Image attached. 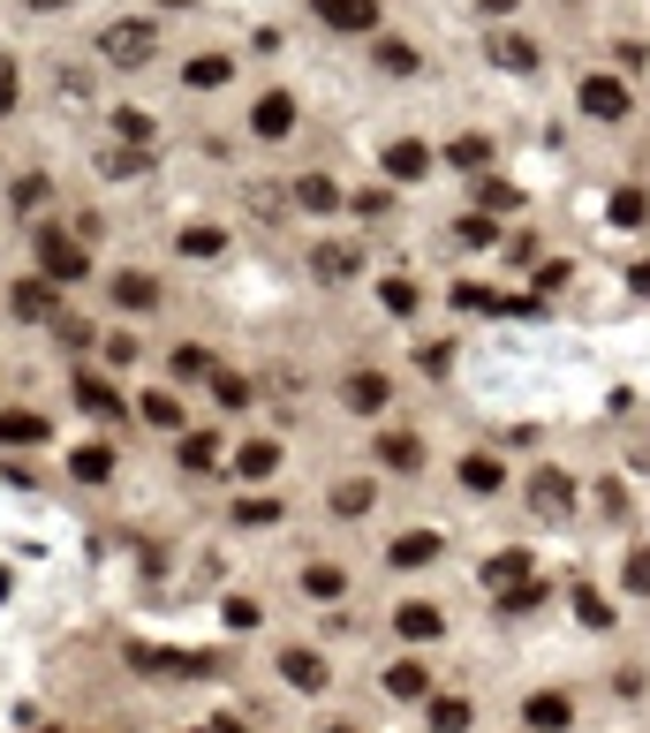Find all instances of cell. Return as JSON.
Here are the masks:
<instances>
[{
    "instance_id": "obj_1",
    "label": "cell",
    "mask_w": 650,
    "mask_h": 733,
    "mask_svg": "<svg viewBox=\"0 0 650 733\" xmlns=\"http://www.w3.org/2000/svg\"><path fill=\"white\" fill-rule=\"evenodd\" d=\"M152 53H160V30H152L145 15H122V23L99 30V61H107V69H145Z\"/></svg>"
},
{
    "instance_id": "obj_2",
    "label": "cell",
    "mask_w": 650,
    "mask_h": 733,
    "mask_svg": "<svg viewBox=\"0 0 650 733\" xmlns=\"http://www.w3.org/2000/svg\"><path fill=\"white\" fill-rule=\"evenodd\" d=\"M575 107H583L590 122H628V107H636V99H628V84H621V76H605V69H598V76H583Z\"/></svg>"
},
{
    "instance_id": "obj_3",
    "label": "cell",
    "mask_w": 650,
    "mask_h": 733,
    "mask_svg": "<svg viewBox=\"0 0 650 733\" xmlns=\"http://www.w3.org/2000/svg\"><path fill=\"white\" fill-rule=\"evenodd\" d=\"M38 273H46L53 288H76V281L91 273V250H76L68 235H46V243H38Z\"/></svg>"
},
{
    "instance_id": "obj_4",
    "label": "cell",
    "mask_w": 650,
    "mask_h": 733,
    "mask_svg": "<svg viewBox=\"0 0 650 733\" xmlns=\"http://www.w3.org/2000/svg\"><path fill=\"white\" fill-rule=\"evenodd\" d=\"M340 401H348L355 417H386V401H393V378H386V371H371V363H355V371L340 378Z\"/></svg>"
},
{
    "instance_id": "obj_5",
    "label": "cell",
    "mask_w": 650,
    "mask_h": 733,
    "mask_svg": "<svg viewBox=\"0 0 650 733\" xmlns=\"http://www.w3.org/2000/svg\"><path fill=\"white\" fill-rule=\"evenodd\" d=\"M522 726L529 733H567L575 726V696H567V688H537V696L522 704Z\"/></svg>"
},
{
    "instance_id": "obj_6",
    "label": "cell",
    "mask_w": 650,
    "mask_h": 733,
    "mask_svg": "<svg viewBox=\"0 0 650 733\" xmlns=\"http://www.w3.org/2000/svg\"><path fill=\"white\" fill-rule=\"evenodd\" d=\"M250 137H258V145H280V137H296V99H288V91H265V99L250 107Z\"/></svg>"
},
{
    "instance_id": "obj_7",
    "label": "cell",
    "mask_w": 650,
    "mask_h": 733,
    "mask_svg": "<svg viewBox=\"0 0 650 733\" xmlns=\"http://www.w3.org/2000/svg\"><path fill=\"white\" fill-rule=\"evenodd\" d=\"M529 507H537L545 522L575 514V476H560V469H537V476H529Z\"/></svg>"
},
{
    "instance_id": "obj_8",
    "label": "cell",
    "mask_w": 650,
    "mask_h": 733,
    "mask_svg": "<svg viewBox=\"0 0 650 733\" xmlns=\"http://www.w3.org/2000/svg\"><path fill=\"white\" fill-rule=\"evenodd\" d=\"M311 15H318L325 30H378V0H311Z\"/></svg>"
},
{
    "instance_id": "obj_9",
    "label": "cell",
    "mask_w": 650,
    "mask_h": 733,
    "mask_svg": "<svg viewBox=\"0 0 650 733\" xmlns=\"http://www.w3.org/2000/svg\"><path fill=\"white\" fill-rule=\"evenodd\" d=\"M114 310L122 318H152L160 310V281L152 273H114Z\"/></svg>"
},
{
    "instance_id": "obj_10",
    "label": "cell",
    "mask_w": 650,
    "mask_h": 733,
    "mask_svg": "<svg viewBox=\"0 0 650 733\" xmlns=\"http://www.w3.org/2000/svg\"><path fill=\"white\" fill-rule=\"evenodd\" d=\"M53 281H46V273H30V281H15V288H8V310H15V318H30V325H46V318H53Z\"/></svg>"
},
{
    "instance_id": "obj_11",
    "label": "cell",
    "mask_w": 650,
    "mask_h": 733,
    "mask_svg": "<svg viewBox=\"0 0 650 733\" xmlns=\"http://www.w3.org/2000/svg\"><path fill=\"white\" fill-rule=\"evenodd\" d=\"M166 371H174V386H212V378H220L212 348H197V340H182V348L166 356Z\"/></svg>"
},
{
    "instance_id": "obj_12",
    "label": "cell",
    "mask_w": 650,
    "mask_h": 733,
    "mask_svg": "<svg viewBox=\"0 0 650 733\" xmlns=\"http://www.w3.org/2000/svg\"><path fill=\"white\" fill-rule=\"evenodd\" d=\"M68 394H76V409H84V417H107V424L122 417V394H114L99 371H76V386H68Z\"/></svg>"
},
{
    "instance_id": "obj_13",
    "label": "cell",
    "mask_w": 650,
    "mask_h": 733,
    "mask_svg": "<svg viewBox=\"0 0 650 733\" xmlns=\"http://www.w3.org/2000/svg\"><path fill=\"white\" fill-rule=\"evenodd\" d=\"M439 552H447V537H439V530H409V537H393V545H386V560H393V568H432Z\"/></svg>"
},
{
    "instance_id": "obj_14",
    "label": "cell",
    "mask_w": 650,
    "mask_h": 733,
    "mask_svg": "<svg viewBox=\"0 0 650 733\" xmlns=\"http://www.w3.org/2000/svg\"><path fill=\"white\" fill-rule=\"evenodd\" d=\"M393 628H401L409 643H432V635H447V612H439L432 597H409V605L393 612Z\"/></svg>"
},
{
    "instance_id": "obj_15",
    "label": "cell",
    "mask_w": 650,
    "mask_h": 733,
    "mask_svg": "<svg viewBox=\"0 0 650 733\" xmlns=\"http://www.w3.org/2000/svg\"><path fill=\"white\" fill-rule=\"evenodd\" d=\"M280 681H288V688H303V696H318L333 673H325L318 650H280Z\"/></svg>"
},
{
    "instance_id": "obj_16",
    "label": "cell",
    "mask_w": 650,
    "mask_h": 733,
    "mask_svg": "<svg viewBox=\"0 0 650 733\" xmlns=\"http://www.w3.org/2000/svg\"><path fill=\"white\" fill-rule=\"evenodd\" d=\"M46 439H53V424L38 409H0V446H46Z\"/></svg>"
},
{
    "instance_id": "obj_17",
    "label": "cell",
    "mask_w": 650,
    "mask_h": 733,
    "mask_svg": "<svg viewBox=\"0 0 650 733\" xmlns=\"http://www.w3.org/2000/svg\"><path fill=\"white\" fill-rule=\"evenodd\" d=\"M371 69H378V76H416L424 53H416L409 38H378V46H371Z\"/></svg>"
},
{
    "instance_id": "obj_18",
    "label": "cell",
    "mask_w": 650,
    "mask_h": 733,
    "mask_svg": "<svg viewBox=\"0 0 650 733\" xmlns=\"http://www.w3.org/2000/svg\"><path fill=\"white\" fill-rule=\"evenodd\" d=\"M378 166H386L393 182H416V174L432 166V151L416 145V137H401V145H386V151H378Z\"/></svg>"
},
{
    "instance_id": "obj_19",
    "label": "cell",
    "mask_w": 650,
    "mask_h": 733,
    "mask_svg": "<svg viewBox=\"0 0 650 733\" xmlns=\"http://www.w3.org/2000/svg\"><path fill=\"white\" fill-rule=\"evenodd\" d=\"M227 76H235V61H227V53H189V69H182V84H189V91H220Z\"/></svg>"
},
{
    "instance_id": "obj_20",
    "label": "cell",
    "mask_w": 650,
    "mask_h": 733,
    "mask_svg": "<svg viewBox=\"0 0 650 733\" xmlns=\"http://www.w3.org/2000/svg\"><path fill=\"white\" fill-rule=\"evenodd\" d=\"M462 492H477V499H491V492H507V469H499L491 454H470V461H462Z\"/></svg>"
},
{
    "instance_id": "obj_21",
    "label": "cell",
    "mask_w": 650,
    "mask_h": 733,
    "mask_svg": "<svg viewBox=\"0 0 650 733\" xmlns=\"http://www.w3.org/2000/svg\"><path fill=\"white\" fill-rule=\"evenodd\" d=\"M68 476H76V484H107V476H114V454H107V446H76V454H68Z\"/></svg>"
},
{
    "instance_id": "obj_22",
    "label": "cell",
    "mask_w": 650,
    "mask_h": 733,
    "mask_svg": "<svg viewBox=\"0 0 650 733\" xmlns=\"http://www.w3.org/2000/svg\"><path fill=\"white\" fill-rule=\"evenodd\" d=\"M296 204H303V212H333V204H340V182H333V174H303V182H296Z\"/></svg>"
},
{
    "instance_id": "obj_23",
    "label": "cell",
    "mask_w": 650,
    "mask_h": 733,
    "mask_svg": "<svg viewBox=\"0 0 650 733\" xmlns=\"http://www.w3.org/2000/svg\"><path fill=\"white\" fill-rule=\"evenodd\" d=\"M137 417H145V424H160V432H182V401H174V394H160V386H152V394H137Z\"/></svg>"
},
{
    "instance_id": "obj_24",
    "label": "cell",
    "mask_w": 650,
    "mask_h": 733,
    "mask_svg": "<svg viewBox=\"0 0 650 733\" xmlns=\"http://www.w3.org/2000/svg\"><path fill=\"white\" fill-rule=\"evenodd\" d=\"M378 461H386V469H416V461H424V439H416V432H386V439H378Z\"/></svg>"
},
{
    "instance_id": "obj_25",
    "label": "cell",
    "mask_w": 650,
    "mask_h": 733,
    "mask_svg": "<svg viewBox=\"0 0 650 733\" xmlns=\"http://www.w3.org/2000/svg\"><path fill=\"white\" fill-rule=\"evenodd\" d=\"M432 733H470V696H432Z\"/></svg>"
},
{
    "instance_id": "obj_26",
    "label": "cell",
    "mask_w": 650,
    "mask_h": 733,
    "mask_svg": "<svg viewBox=\"0 0 650 733\" xmlns=\"http://www.w3.org/2000/svg\"><path fill=\"white\" fill-rule=\"evenodd\" d=\"M220 250H227V227H182V258L204 265V258H220Z\"/></svg>"
},
{
    "instance_id": "obj_27",
    "label": "cell",
    "mask_w": 650,
    "mask_h": 733,
    "mask_svg": "<svg viewBox=\"0 0 650 733\" xmlns=\"http://www.w3.org/2000/svg\"><path fill=\"white\" fill-rule=\"evenodd\" d=\"M386 696H424V658H393L386 666Z\"/></svg>"
},
{
    "instance_id": "obj_28",
    "label": "cell",
    "mask_w": 650,
    "mask_h": 733,
    "mask_svg": "<svg viewBox=\"0 0 650 733\" xmlns=\"http://www.w3.org/2000/svg\"><path fill=\"white\" fill-rule=\"evenodd\" d=\"M621 589H628V597H650V545H636V552L621 560Z\"/></svg>"
},
{
    "instance_id": "obj_29",
    "label": "cell",
    "mask_w": 650,
    "mask_h": 733,
    "mask_svg": "<svg viewBox=\"0 0 650 733\" xmlns=\"http://www.w3.org/2000/svg\"><path fill=\"white\" fill-rule=\"evenodd\" d=\"M477 204H485V212H514V204H522V189H514V182H499V174H485V182H477Z\"/></svg>"
},
{
    "instance_id": "obj_30",
    "label": "cell",
    "mask_w": 650,
    "mask_h": 733,
    "mask_svg": "<svg viewBox=\"0 0 650 733\" xmlns=\"http://www.w3.org/2000/svg\"><path fill=\"white\" fill-rule=\"evenodd\" d=\"M220 461V432H189L182 439V469H212Z\"/></svg>"
},
{
    "instance_id": "obj_31",
    "label": "cell",
    "mask_w": 650,
    "mask_h": 733,
    "mask_svg": "<svg viewBox=\"0 0 650 733\" xmlns=\"http://www.w3.org/2000/svg\"><path fill=\"white\" fill-rule=\"evenodd\" d=\"M491 53H499V69H514V76H529V69H537V46H529V38H499Z\"/></svg>"
},
{
    "instance_id": "obj_32",
    "label": "cell",
    "mask_w": 650,
    "mask_h": 733,
    "mask_svg": "<svg viewBox=\"0 0 650 733\" xmlns=\"http://www.w3.org/2000/svg\"><path fill=\"white\" fill-rule=\"evenodd\" d=\"M152 129H160V122H152V114H137V107H122V114H114V137H122V145H152Z\"/></svg>"
},
{
    "instance_id": "obj_33",
    "label": "cell",
    "mask_w": 650,
    "mask_h": 733,
    "mask_svg": "<svg viewBox=\"0 0 650 733\" xmlns=\"http://www.w3.org/2000/svg\"><path fill=\"white\" fill-rule=\"evenodd\" d=\"M485 159H491V137H477V129L447 145V166H485Z\"/></svg>"
},
{
    "instance_id": "obj_34",
    "label": "cell",
    "mask_w": 650,
    "mask_h": 733,
    "mask_svg": "<svg viewBox=\"0 0 650 733\" xmlns=\"http://www.w3.org/2000/svg\"><path fill=\"white\" fill-rule=\"evenodd\" d=\"M273 469H280V446H273V439L242 446V476H273Z\"/></svg>"
},
{
    "instance_id": "obj_35",
    "label": "cell",
    "mask_w": 650,
    "mask_h": 733,
    "mask_svg": "<svg viewBox=\"0 0 650 733\" xmlns=\"http://www.w3.org/2000/svg\"><path fill=\"white\" fill-rule=\"evenodd\" d=\"M522 575H529V552H499V560H491V568H485V583H491V589L522 583Z\"/></svg>"
},
{
    "instance_id": "obj_36",
    "label": "cell",
    "mask_w": 650,
    "mask_h": 733,
    "mask_svg": "<svg viewBox=\"0 0 650 733\" xmlns=\"http://www.w3.org/2000/svg\"><path fill=\"white\" fill-rule=\"evenodd\" d=\"M46 189H53L46 174H23V182L8 189V204H15V212H38V204H46Z\"/></svg>"
},
{
    "instance_id": "obj_37",
    "label": "cell",
    "mask_w": 650,
    "mask_h": 733,
    "mask_svg": "<svg viewBox=\"0 0 650 733\" xmlns=\"http://www.w3.org/2000/svg\"><path fill=\"white\" fill-rule=\"evenodd\" d=\"M15 107H23V69H15V61L0 53V122H8Z\"/></svg>"
},
{
    "instance_id": "obj_38",
    "label": "cell",
    "mask_w": 650,
    "mask_h": 733,
    "mask_svg": "<svg viewBox=\"0 0 650 733\" xmlns=\"http://www.w3.org/2000/svg\"><path fill=\"white\" fill-rule=\"evenodd\" d=\"M613 220H621V227H643V220H650V197H643V189H621V197H613Z\"/></svg>"
},
{
    "instance_id": "obj_39",
    "label": "cell",
    "mask_w": 650,
    "mask_h": 733,
    "mask_svg": "<svg viewBox=\"0 0 650 733\" xmlns=\"http://www.w3.org/2000/svg\"><path fill=\"white\" fill-rule=\"evenodd\" d=\"M303 589H311V597H340L348 575H340V568H303Z\"/></svg>"
},
{
    "instance_id": "obj_40",
    "label": "cell",
    "mask_w": 650,
    "mask_h": 733,
    "mask_svg": "<svg viewBox=\"0 0 650 733\" xmlns=\"http://www.w3.org/2000/svg\"><path fill=\"white\" fill-rule=\"evenodd\" d=\"M378 302H386L393 318H409V310H416V288H409V281H378Z\"/></svg>"
},
{
    "instance_id": "obj_41",
    "label": "cell",
    "mask_w": 650,
    "mask_h": 733,
    "mask_svg": "<svg viewBox=\"0 0 650 733\" xmlns=\"http://www.w3.org/2000/svg\"><path fill=\"white\" fill-rule=\"evenodd\" d=\"M416 363H424L432 378H447V371H454V348H439V340H424V348H416Z\"/></svg>"
},
{
    "instance_id": "obj_42",
    "label": "cell",
    "mask_w": 650,
    "mask_h": 733,
    "mask_svg": "<svg viewBox=\"0 0 650 733\" xmlns=\"http://www.w3.org/2000/svg\"><path fill=\"white\" fill-rule=\"evenodd\" d=\"M212 394H220L227 409H242V401H250V378H235V371H220V378H212Z\"/></svg>"
},
{
    "instance_id": "obj_43",
    "label": "cell",
    "mask_w": 650,
    "mask_h": 733,
    "mask_svg": "<svg viewBox=\"0 0 650 733\" xmlns=\"http://www.w3.org/2000/svg\"><path fill=\"white\" fill-rule=\"evenodd\" d=\"M575 620H583V628H605L613 612H605V597H590V589H575Z\"/></svg>"
},
{
    "instance_id": "obj_44",
    "label": "cell",
    "mask_w": 650,
    "mask_h": 733,
    "mask_svg": "<svg viewBox=\"0 0 650 733\" xmlns=\"http://www.w3.org/2000/svg\"><path fill=\"white\" fill-rule=\"evenodd\" d=\"M333 507H340V514H363V507H371V484H363V476H355V484H340V499H333Z\"/></svg>"
},
{
    "instance_id": "obj_45",
    "label": "cell",
    "mask_w": 650,
    "mask_h": 733,
    "mask_svg": "<svg viewBox=\"0 0 650 733\" xmlns=\"http://www.w3.org/2000/svg\"><path fill=\"white\" fill-rule=\"evenodd\" d=\"M454 235H462V243H470V250H485V243H499V227H491V220H462V227H454Z\"/></svg>"
},
{
    "instance_id": "obj_46",
    "label": "cell",
    "mask_w": 650,
    "mask_h": 733,
    "mask_svg": "<svg viewBox=\"0 0 650 733\" xmlns=\"http://www.w3.org/2000/svg\"><path fill=\"white\" fill-rule=\"evenodd\" d=\"M235 514H242V522H280V499H242Z\"/></svg>"
},
{
    "instance_id": "obj_47",
    "label": "cell",
    "mask_w": 650,
    "mask_h": 733,
    "mask_svg": "<svg viewBox=\"0 0 650 733\" xmlns=\"http://www.w3.org/2000/svg\"><path fill=\"white\" fill-rule=\"evenodd\" d=\"M628 288H636V295H650V258L636 265V273H628Z\"/></svg>"
},
{
    "instance_id": "obj_48",
    "label": "cell",
    "mask_w": 650,
    "mask_h": 733,
    "mask_svg": "<svg viewBox=\"0 0 650 733\" xmlns=\"http://www.w3.org/2000/svg\"><path fill=\"white\" fill-rule=\"evenodd\" d=\"M197 733H242V719H212V726H197Z\"/></svg>"
},
{
    "instance_id": "obj_49",
    "label": "cell",
    "mask_w": 650,
    "mask_h": 733,
    "mask_svg": "<svg viewBox=\"0 0 650 733\" xmlns=\"http://www.w3.org/2000/svg\"><path fill=\"white\" fill-rule=\"evenodd\" d=\"M485 15H514V0H485Z\"/></svg>"
},
{
    "instance_id": "obj_50",
    "label": "cell",
    "mask_w": 650,
    "mask_h": 733,
    "mask_svg": "<svg viewBox=\"0 0 650 733\" xmlns=\"http://www.w3.org/2000/svg\"><path fill=\"white\" fill-rule=\"evenodd\" d=\"M325 733H355V726H325Z\"/></svg>"
}]
</instances>
